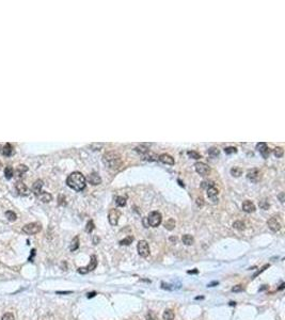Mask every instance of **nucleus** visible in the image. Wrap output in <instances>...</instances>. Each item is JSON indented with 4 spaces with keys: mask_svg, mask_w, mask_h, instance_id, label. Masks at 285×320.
I'll use <instances>...</instances> for the list:
<instances>
[{
    "mask_svg": "<svg viewBox=\"0 0 285 320\" xmlns=\"http://www.w3.org/2000/svg\"><path fill=\"white\" fill-rule=\"evenodd\" d=\"M67 186L75 191H82L86 188V177L80 172H73L66 178Z\"/></svg>",
    "mask_w": 285,
    "mask_h": 320,
    "instance_id": "f257e3e1",
    "label": "nucleus"
},
{
    "mask_svg": "<svg viewBox=\"0 0 285 320\" xmlns=\"http://www.w3.org/2000/svg\"><path fill=\"white\" fill-rule=\"evenodd\" d=\"M103 161L110 170H117L122 165V158L117 152H107L104 154Z\"/></svg>",
    "mask_w": 285,
    "mask_h": 320,
    "instance_id": "f03ea898",
    "label": "nucleus"
},
{
    "mask_svg": "<svg viewBox=\"0 0 285 320\" xmlns=\"http://www.w3.org/2000/svg\"><path fill=\"white\" fill-rule=\"evenodd\" d=\"M161 220H162V217H161V213H158V211H152V213L146 217L147 224H149V226H152V227L159 226L161 223Z\"/></svg>",
    "mask_w": 285,
    "mask_h": 320,
    "instance_id": "7ed1b4c3",
    "label": "nucleus"
},
{
    "mask_svg": "<svg viewBox=\"0 0 285 320\" xmlns=\"http://www.w3.org/2000/svg\"><path fill=\"white\" fill-rule=\"evenodd\" d=\"M41 229H42V225L40 223L32 222V223H28V224H26L23 227V233H25L27 235H35L38 232H41Z\"/></svg>",
    "mask_w": 285,
    "mask_h": 320,
    "instance_id": "20e7f679",
    "label": "nucleus"
},
{
    "mask_svg": "<svg viewBox=\"0 0 285 320\" xmlns=\"http://www.w3.org/2000/svg\"><path fill=\"white\" fill-rule=\"evenodd\" d=\"M96 267H97V257H96L95 255H92L89 265L86 266V267L79 268V269H78V272L81 273V274H86V273L90 272V271H93Z\"/></svg>",
    "mask_w": 285,
    "mask_h": 320,
    "instance_id": "39448f33",
    "label": "nucleus"
},
{
    "mask_svg": "<svg viewBox=\"0 0 285 320\" xmlns=\"http://www.w3.org/2000/svg\"><path fill=\"white\" fill-rule=\"evenodd\" d=\"M137 250H138L139 255L142 256V257H147L150 255V246H149V243L145 240H140L138 242Z\"/></svg>",
    "mask_w": 285,
    "mask_h": 320,
    "instance_id": "423d86ee",
    "label": "nucleus"
},
{
    "mask_svg": "<svg viewBox=\"0 0 285 320\" xmlns=\"http://www.w3.org/2000/svg\"><path fill=\"white\" fill-rule=\"evenodd\" d=\"M194 168H196V173L202 175V176H206L211 173V168L204 162H196L194 165Z\"/></svg>",
    "mask_w": 285,
    "mask_h": 320,
    "instance_id": "0eeeda50",
    "label": "nucleus"
},
{
    "mask_svg": "<svg viewBox=\"0 0 285 320\" xmlns=\"http://www.w3.org/2000/svg\"><path fill=\"white\" fill-rule=\"evenodd\" d=\"M121 217V211L119 209H111L109 211V215H108V220H109V223L111 225H117V222H119V219Z\"/></svg>",
    "mask_w": 285,
    "mask_h": 320,
    "instance_id": "6e6552de",
    "label": "nucleus"
},
{
    "mask_svg": "<svg viewBox=\"0 0 285 320\" xmlns=\"http://www.w3.org/2000/svg\"><path fill=\"white\" fill-rule=\"evenodd\" d=\"M267 225H268V227L272 231V232H279V231L281 229V227H282L280 221H279L276 217L270 218V219L267 221Z\"/></svg>",
    "mask_w": 285,
    "mask_h": 320,
    "instance_id": "1a4fd4ad",
    "label": "nucleus"
},
{
    "mask_svg": "<svg viewBox=\"0 0 285 320\" xmlns=\"http://www.w3.org/2000/svg\"><path fill=\"white\" fill-rule=\"evenodd\" d=\"M15 188H16V191H17V193H18L19 195L25 196V195H28V194H29L28 187H27L23 182L16 183V185H15Z\"/></svg>",
    "mask_w": 285,
    "mask_h": 320,
    "instance_id": "9d476101",
    "label": "nucleus"
},
{
    "mask_svg": "<svg viewBox=\"0 0 285 320\" xmlns=\"http://www.w3.org/2000/svg\"><path fill=\"white\" fill-rule=\"evenodd\" d=\"M256 149L259 151V153L261 154L264 158H267L269 156V148L266 143H264V142H259V143H257Z\"/></svg>",
    "mask_w": 285,
    "mask_h": 320,
    "instance_id": "9b49d317",
    "label": "nucleus"
},
{
    "mask_svg": "<svg viewBox=\"0 0 285 320\" xmlns=\"http://www.w3.org/2000/svg\"><path fill=\"white\" fill-rule=\"evenodd\" d=\"M247 177H248V179L251 180V182H257V180H259V178H261V172H259L257 169L250 170L247 174Z\"/></svg>",
    "mask_w": 285,
    "mask_h": 320,
    "instance_id": "f8f14e48",
    "label": "nucleus"
},
{
    "mask_svg": "<svg viewBox=\"0 0 285 320\" xmlns=\"http://www.w3.org/2000/svg\"><path fill=\"white\" fill-rule=\"evenodd\" d=\"M88 182H89L91 185H93V186H97V185H99L102 183V178L97 173L93 172L89 175V177H88Z\"/></svg>",
    "mask_w": 285,
    "mask_h": 320,
    "instance_id": "ddd939ff",
    "label": "nucleus"
},
{
    "mask_svg": "<svg viewBox=\"0 0 285 320\" xmlns=\"http://www.w3.org/2000/svg\"><path fill=\"white\" fill-rule=\"evenodd\" d=\"M159 160H160L161 162L165 163V165H174L175 161H174V158L172 157V156H170L169 154H161L160 156H159L158 158Z\"/></svg>",
    "mask_w": 285,
    "mask_h": 320,
    "instance_id": "4468645a",
    "label": "nucleus"
},
{
    "mask_svg": "<svg viewBox=\"0 0 285 320\" xmlns=\"http://www.w3.org/2000/svg\"><path fill=\"white\" fill-rule=\"evenodd\" d=\"M242 210L246 211V213H254V211H255V205H254L251 201H244V203H242Z\"/></svg>",
    "mask_w": 285,
    "mask_h": 320,
    "instance_id": "2eb2a0df",
    "label": "nucleus"
},
{
    "mask_svg": "<svg viewBox=\"0 0 285 320\" xmlns=\"http://www.w3.org/2000/svg\"><path fill=\"white\" fill-rule=\"evenodd\" d=\"M42 187H43V180L38 179V180L33 184V186H32V191H33L36 195H38V194L42 192Z\"/></svg>",
    "mask_w": 285,
    "mask_h": 320,
    "instance_id": "dca6fc26",
    "label": "nucleus"
},
{
    "mask_svg": "<svg viewBox=\"0 0 285 320\" xmlns=\"http://www.w3.org/2000/svg\"><path fill=\"white\" fill-rule=\"evenodd\" d=\"M38 196V198H40V201L43 202V203H49V202L53 200L51 194L48 193V192H41Z\"/></svg>",
    "mask_w": 285,
    "mask_h": 320,
    "instance_id": "f3484780",
    "label": "nucleus"
},
{
    "mask_svg": "<svg viewBox=\"0 0 285 320\" xmlns=\"http://www.w3.org/2000/svg\"><path fill=\"white\" fill-rule=\"evenodd\" d=\"M182 241H183V243H185L186 246H192L194 242V239L191 235L185 234V235H183V237H182Z\"/></svg>",
    "mask_w": 285,
    "mask_h": 320,
    "instance_id": "a211bd4d",
    "label": "nucleus"
},
{
    "mask_svg": "<svg viewBox=\"0 0 285 320\" xmlns=\"http://www.w3.org/2000/svg\"><path fill=\"white\" fill-rule=\"evenodd\" d=\"M217 195H218V189H216L215 186L207 189V196H208L209 198H211V200L215 201Z\"/></svg>",
    "mask_w": 285,
    "mask_h": 320,
    "instance_id": "6ab92c4d",
    "label": "nucleus"
},
{
    "mask_svg": "<svg viewBox=\"0 0 285 320\" xmlns=\"http://www.w3.org/2000/svg\"><path fill=\"white\" fill-rule=\"evenodd\" d=\"M163 320H173L175 318V314L172 309H165L162 315Z\"/></svg>",
    "mask_w": 285,
    "mask_h": 320,
    "instance_id": "aec40b11",
    "label": "nucleus"
},
{
    "mask_svg": "<svg viewBox=\"0 0 285 320\" xmlns=\"http://www.w3.org/2000/svg\"><path fill=\"white\" fill-rule=\"evenodd\" d=\"M12 153H13L12 145H11V144H9V143L5 144V146L2 147V154H3V155H5V156H11V155H12Z\"/></svg>",
    "mask_w": 285,
    "mask_h": 320,
    "instance_id": "412c9836",
    "label": "nucleus"
},
{
    "mask_svg": "<svg viewBox=\"0 0 285 320\" xmlns=\"http://www.w3.org/2000/svg\"><path fill=\"white\" fill-rule=\"evenodd\" d=\"M27 171H28V168H27L26 165H19L18 167H17V169H16V174H17V176H18V177H22L23 175H24L25 173L27 172Z\"/></svg>",
    "mask_w": 285,
    "mask_h": 320,
    "instance_id": "4be33fe9",
    "label": "nucleus"
},
{
    "mask_svg": "<svg viewBox=\"0 0 285 320\" xmlns=\"http://www.w3.org/2000/svg\"><path fill=\"white\" fill-rule=\"evenodd\" d=\"M78 248H79V238H78V237H75V238L72 240V242H71L70 250L72 252H74V251H76Z\"/></svg>",
    "mask_w": 285,
    "mask_h": 320,
    "instance_id": "5701e85b",
    "label": "nucleus"
},
{
    "mask_svg": "<svg viewBox=\"0 0 285 320\" xmlns=\"http://www.w3.org/2000/svg\"><path fill=\"white\" fill-rule=\"evenodd\" d=\"M165 227L167 229H168V231H172V229L175 227V221H174V219H169V220H167V221L165 222Z\"/></svg>",
    "mask_w": 285,
    "mask_h": 320,
    "instance_id": "b1692460",
    "label": "nucleus"
},
{
    "mask_svg": "<svg viewBox=\"0 0 285 320\" xmlns=\"http://www.w3.org/2000/svg\"><path fill=\"white\" fill-rule=\"evenodd\" d=\"M132 241H134V237L128 236V237H126V238L123 239V240H121L120 244H121V246H129Z\"/></svg>",
    "mask_w": 285,
    "mask_h": 320,
    "instance_id": "393cba45",
    "label": "nucleus"
},
{
    "mask_svg": "<svg viewBox=\"0 0 285 320\" xmlns=\"http://www.w3.org/2000/svg\"><path fill=\"white\" fill-rule=\"evenodd\" d=\"M5 217H7V219L9 220V221H11V222H13V221H15V220L17 219V216L15 213H13V211L9 210L5 213Z\"/></svg>",
    "mask_w": 285,
    "mask_h": 320,
    "instance_id": "a878e982",
    "label": "nucleus"
},
{
    "mask_svg": "<svg viewBox=\"0 0 285 320\" xmlns=\"http://www.w3.org/2000/svg\"><path fill=\"white\" fill-rule=\"evenodd\" d=\"M5 178L10 179V178H12L13 176V168L12 167H7L5 169Z\"/></svg>",
    "mask_w": 285,
    "mask_h": 320,
    "instance_id": "bb28decb",
    "label": "nucleus"
},
{
    "mask_svg": "<svg viewBox=\"0 0 285 320\" xmlns=\"http://www.w3.org/2000/svg\"><path fill=\"white\" fill-rule=\"evenodd\" d=\"M115 203H117V206H120V207H123V206L126 205V198H123V196H117V201H115Z\"/></svg>",
    "mask_w": 285,
    "mask_h": 320,
    "instance_id": "cd10ccee",
    "label": "nucleus"
},
{
    "mask_svg": "<svg viewBox=\"0 0 285 320\" xmlns=\"http://www.w3.org/2000/svg\"><path fill=\"white\" fill-rule=\"evenodd\" d=\"M231 174L235 177H238L242 174V170L240 169V168H233V169L231 170Z\"/></svg>",
    "mask_w": 285,
    "mask_h": 320,
    "instance_id": "c85d7f7f",
    "label": "nucleus"
},
{
    "mask_svg": "<svg viewBox=\"0 0 285 320\" xmlns=\"http://www.w3.org/2000/svg\"><path fill=\"white\" fill-rule=\"evenodd\" d=\"M233 227L236 229H239V231H242V229H244V223L241 222V221H236L233 224Z\"/></svg>",
    "mask_w": 285,
    "mask_h": 320,
    "instance_id": "c756f323",
    "label": "nucleus"
},
{
    "mask_svg": "<svg viewBox=\"0 0 285 320\" xmlns=\"http://www.w3.org/2000/svg\"><path fill=\"white\" fill-rule=\"evenodd\" d=\"M273 154H274L276 157H282L283 154H284V151H283L282 147H276L273 149Z\"/></svg>",
    "mask_w": 285,
    "mask_h": 320,
    "instance_id": "7c9ffc66",
    "label": "nucleus"
},
{
    "mask_svg": "<svg viewBox=\"0 0 285 320\" xmlns=\"http://www.w3.org/2000/svg\"><path fill=\"white\" fill-rule=\"evenodd\" d=\"M201 186H202V188H205L206 190H207V189L211 188V187H214V186H215V184H214V183L211 182V180H205V182L202 183Z\"/></svg>",
    "mask_w": 285,
    "mask_h": 320,
    "instance_id": "2f4dec72",
    "label": "nucleus"
},
{
    "mask_svg": "<svg viewBox=\"0 0 285 320\" xmlns=\"http://www.w3.org/2000/svg\"><path fill=\"white\" fill-rule=\"evenodd\" d=\"M94 229V223L92 220H90L89 222L86 223V233H91L92 231Z\"/></svg>",
    "mask_w": 285,
    "mask_h": 320,
    "instance_id": "473e14b6",
    "label": "nucleus"
},
{
    "mask_svg": "<svg viewBox=\"0 0 285 320\" xmlns=\"http://www.w3.org/2000/svg\"><path fill=\"white\" fill-rule=\"evenodd\" d=\"M187 154H188V156H189V157L193 158V159H200V158H201V155H200L199 153L194 152V151H189Z\"/></svg>",
    "mask_w": 285,
    "mask_h": 320,
    "instance_id": "72a5a7b5",
    "label": "nucleus"
},
{
    "mask_svg": "<svg viewBox=\"0 0 285 320\" xmlns=\"http://www.w3.org/2000/svg\"><path fill=\"white\" fill-rule=\"evenodd\" d=\"M219 153H220V152H219V149L217 147H211L208 149V154L211 156H218Z\"/></svg>",
    "mask_w": 285,
    "mask_h": 320,
    "instance_id": "f704fd0d",
    "label": "nucleus"
},
{
    "mask_svg": "<svg viewBox=\"0 0 285 320\" xmlns=\"http://www.w3.org/2000/svg\"><path fill=\"white\" fill-rule=\"evenodd\" d=\"M1 320H14V316H13L12 313H5V315L2 316Z\"/></svg>",
    "mask_w": 285,
    "mask_h": 320,
    "instance_id": "c9c22d12",
    "label": "nucleus"
},
{
    "mask_svg": "<svg viewBox=\"0 0 285 320\" xmlns=\"http://www.w3.org/2000/svg\"><path fill=\"white\" fill-rule=\"evenodd\" d=\"M244 289V286H242V285H236V286H234L232 288V291L233 292H240V291H242Z\"/></svg>",
    "mask_w": 285,
    "mask_h": 320,
    "instance_id": "e433bc0d",
    "label": "nucleus"
},
{
    "mask_svg": "<svg viewBox=\"0 0 285 320\" xmlns=\"http://www.w3.org/2000/svg\"><path fill=\"white\" fill-rule=\"evenodd\" d=\"M224 152H225V154H233V153H236L237 149H236L235 147H226V148H224Z\"/></svg>",
    "mask_w": 285,
    "mask_h": 320,
    "instance_id": "4c0bfd02",
    "label": "nucleus"
},
{
    "mask_svg": "<svg viewBox=\"0 0 285 320\" xmlns=\"http://www.w3.org/2000/svg\"><path fill=\"white\" fill-rule=\"evenodd\" d=\"M259 206H261V207L263 208V209H268L269 204L266 203L265 201H261V202H259Z\"/></svg>",
    "mask_w": 285,
    "mask_h": 320,
    "instance_id": "58836bf2",
    "label": "nucleus"
},
{
    "mask_svg": "<svg viewBox=\"0 0 285 320\" xmlns=\"http://www.w3.org/2000/svg\"><path fill=\"white\" fill-rule=\"evenodd\" d=\"M146 320H156V317L152 312H149V314L146 315Z\"/></svg>",
    "mask_w": 285,
    "mask_h": 320,
    "instance_id": "ea45409f",
    "label": "nucleus"
},
{
    "mask_svg": "<svg viewBox=\"0 0 285 320\" xmlns=\"http://www.w3.org/2000/svg\"><path fill=\"white\" fill-rule=\"evenodd\" d=\"M268 267H269V265H265V266H264V267L262 268V269L259 270V271H257V272L253 275V279H254V277H255V276H257V275H259V273H262V272H263V271H265V270H266V268H268Z\"/></svg>",
    "mask_w": 285,
    "mask_h": 320,
    "instance_id": "a19ab883",
    "label": "nucleus"
},
{
    "mask_svg": "<svg viewBox=\"0 0 285 320\" xmlns=\"http://www.w3.org/2000/svg\"><path fill=\"white\" fill-rule=\"evenodd\" d=\"M196 205L200 206V207H202V206L204 205V200L202 198H196Z\"/></svg>",
    "mask_w": 285,
    "mask_h": 320,
    "instance_id": "79ce46f5",
    "label": "nucleus"
},
{
    "mask_svg": "<svg viewBox=\"0 0 285 320\" xmlns=\"http://www.w3.org/2000/svg\"><path fill=\"white\" fill-rule=\"evenodd\" d=\"M58 200H59V204H60V205H65V202H64L65 201V196L64 195H60Z\"/></svg>",
    "mask_w": 285,
    "mask_h": 320,
    "instance_id": "37998d69",
    "label": "nucleus"
},
{
    "mask_svg": "<svg viewBox=\"0 0 285 320\" xmlns=\"http://www.w3.org/2000/svg\"><path fill=\"white\" fill-rule=\"evenodd\" d=\"M98 241H99V238H97V237H94V238H93V243L94 244H97V242Z\"/></svg>",
    "mask_w": 285,
    "mask_h": 320,
    "instance_id": "c03bdc74",
    "label": "nucleus"
},
{
    "mask_svg": "<svg viewBox=\"0 0 285 320\" xmlns=\"http://www.w3.org/2000/svg\"><path fill=\"white\" fill-rule=\"evenodd\" d=\"M96 294V292H90V294H88V298H93L94 296Z\"/></svg>",
    "mask_w": 285,
    "mask_h": 320,
    "instance_id": "a18cd8bd",
    "label": "nucleus"
},
{
    "mask_svg": "<svg viewBox=\"0 0 285 320\" xmlns=\"http://www.w3.org/2000/svg\"><path fill=\"white\" fill-rule=\"evenodd\" d=\"M143 224H144V226H145V227H149V224H147V221H146V218H144V220H143Z\"/></svg>",
    "mask_w": 285,
    "mask_h": 320,
    "instance_id": "49530a36",
    "label": "nucleus"
},
{
    "mask_svg": "<svg viewBox=\"0 0 285 320\" xmlns=\"http://www.w3.org/2000/svg\"><path fill=\"white\" fill-rule=\"evenodd\" d=\"M283 288H284V283H282V284H281V286L279 287V290H282Z\"/></svg>",
    "mask_w": 285,
    "mask_h": 320,
    "instance_id": "de8ad7c7",
    "label": "nucleus"
},
{
    "mask_svg": "<svg viewBox=\"0 0 285 320\" xmlns=\"http://www.w3.org/2000/svg\"><path fill=\"white\" fill-rule=\"evenodd\" d=\"M188 273H198V270H193V271H188Z\"/></svg>",
    "mask_w": 285,
    "mask_h": 320,
    "instance_id": "09e8293b",
    "label": "nucleus"
},
{
    "mask_svg": "<svg viewBox=\"0 0 285 320\" xmlns=\"http://www.w3.org/2000/svg\"><path fill=\"white\" fill-rule=\"evenodd\" d=\"M0 167H1V162H0Z\"/></svg>",
    "mask_w": 285,
    "mask_h": 320,
    "instance_id": "8fccbe9b",
    "label": "nucleus"
},
{
    "mask_svg": "<svg viewBox=\"0 0 285 320\" xmlns=\"http://www.w3.org/2000/svg\"><path fill=\"white\" fill-rule=\"evenodd\" d=\"M0 148H1V146H0Z\"/></svg>",
    "mask_w": 285,
    "mask_h": 320,
    "instance_id": "3c124183",
    "label": "nucleus"
}]
</instances>
